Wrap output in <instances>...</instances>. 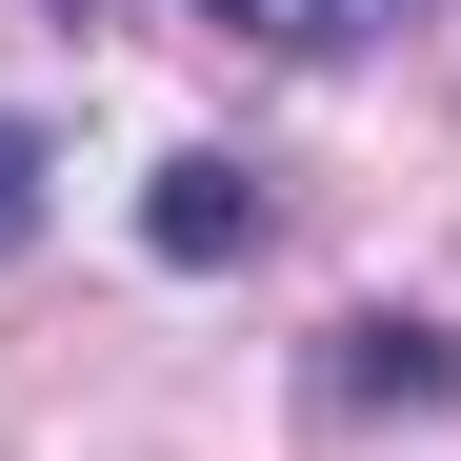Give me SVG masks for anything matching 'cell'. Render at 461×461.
Segmentation results:
<instances>
[{
    "label": "cell",
    "instance_id": "1",
    "mask_svg": "<svg viewBox=\"0 0 461 461\" xmlns=\"http://www.w3.org/2000/svg\"><path fill=\"white\" fill-rule=\"evenodd\" d=\"M381 402H461V341H441V321H341L321 421H381Z\"/></svg>",
    "mask_w": 461,
    "mask_h": 461
},
{
    "label": "cell",
    "instance_id": "3",
    "mask_svg": "<svg viewBox=\"0 0 461 461\" xmlns=\"http://www.w3.org/2000/svg\"><path fill=\"white\" fill-rule=\"evenodd\" d=\"M201 21H241V41H281V60H361L402 0H201Z\"/></svg>",
    "mask_w": 461,
    "mask_h": 461
},
{
    "label": "cell",
    "instance_id": "2",
    "mask_svg": "<svg viewBox=\"0 0 461 461\" xmlns=\"http://www.w3.org/2000/svg\"><path fill=\"white\" fill-rule=\"evenodd\" d=\"M140 241H161V261H241V241H261V181H241V161H161Z\"/></svg>",
    "mask_w": 461,
    "mask_h": 461
},
{
    "label": "cell",
    "instance_id": "4",
    "mask_svg": "<svg viewBox=\"0 0 461 461\" xmlns=\"http://www.w3.org/2000/svg\"><path fill=\"white\" fill-rule=\"evenodd\" d=\"M41 181H60V161H41V121H0V261L41 241Z\"/></svg>",
    "mask_w": 461,
    "mask_h": 461
}]
</instances>
